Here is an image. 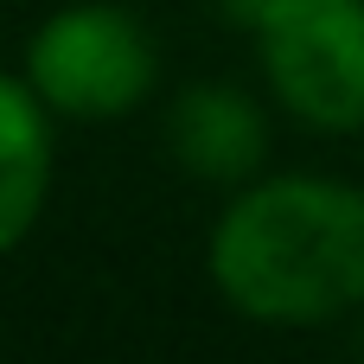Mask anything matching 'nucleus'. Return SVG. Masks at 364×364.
Wrapping results in <instances>:
<instances>
[{
	"label": "nucleus",
	"instance_id": "obj_1",
	"mask_svg": "<svg viewBox=\"0 0 364 364\" xmlns=\"http://www.w3.org/2000/svg\"><path fill=\"white\" fill-rule=\"evenodd\" d=\"M211 288L269 333H314L364 307V186L333 173H256L205 243Z\"/></svg>",
	"mask_w": 364,
	"mask_h": 364
},
{
	"label": "nucleus",
	"instance_id": "obj_2",
	"mask_svg": "<svg viewBox=\"0 0 364 364\" xmlns=\"http://www.w3.org/2000/svg\"><path fill=\"white\" fill-rule=\"evenodd\" d=\"M19 77L58 122H122L154 96L160 45L128 6L70 0L32 26Z\"/></svg>",
	"mask_w": 364,
	"mask_h": 364
},
{
	"label": "nucleus",
	"instance_id": "obj_3",
	"mask_svg": "<svg viewBox=\"0 0 364 364\" xmlns=\"http://www.w3.org/2000/svg\"><path fill=\"white\" fill-rule=\"evenodd\" d=\"M250 38L275 109L314 134L364 128V0H275Z\"/></svg>",
	"mask_w": 364,
	"mask_h": 364
},
{
	"label": "nucleus",
	"instance_id": "obj_4",
	"mask_svg": "<svg viewBox=\"0 0 364 364\" xmlns=\"http://www.w3.org/2000/svg\"><path fill=\"white\" fill-rule=\"evenodd\" d=\"M166 154L198 186H250L269 173V109L237 83H192L166 109Z\"/></svg>",
	"mask_w": 364,
	"mask_h": 364
},
{
	"label": "nucleus",
	"instance_id": "obj_5",
	"mask_svg": "<svg viewBox=\"0 0 364 364\" xmlns=\"http://www.w3.org/2000/svg\"><path fill=\"white\" fill-rule=\"evenodd\" d=\"M51 109L13 70H0V256L19 250L51 198Z\"/></svg>",
	"mask_w": 364,
	"mask_h": 364
},
{
	"label": "nucleus",
	"instance_id": "obj_6",
	"mask_svg": "<svg viewBox=\"0 0 364 364\" xmlns=\"http://www.w3.org/2000/svg\"><path fill=\"white\" fill-rule=\"evenodd\" d=\"M269 6H275V0H218V13H224L230 26H243V32H250V26H256Z\"/></svg>",
	"mask_w": 364,
	"mask_h": 364
}]
</instances>
